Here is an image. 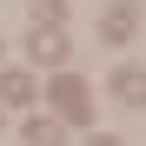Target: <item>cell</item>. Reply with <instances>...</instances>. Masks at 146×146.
I'll list each match as a JSON object with an SVG mask.
<instances>
[{"mask_svg":"<svg viewBox=\"0 0 146 146\" xmlns=\"http://www.w3.org/2000/svg\"><path fill=\"white\" fill-rule=\"evenodd\" d=\"M86 146H119V139H106V133H93V139H86Z\"/></svg>","mask_w":146,"mask_h":146,"instance_id":"cell-8","label":"cell"},{"mask_svg":"<svg viewBox=\"0 0 146 146\" xmlns=\"http://www.w3.org/2000/svg\"><path fill=\"white\" fill-rule=\"evenodd\" d=\"M27 53H33L40 66H60V60H66V33H60V27H33V33H27Z\"/></svg>","mask_w":146,"mask_h":146,"instance_id":"cell-2","label":"cell"},{"mask_svg":"<svg viewBox=\"0 0 146 146\" xmlns=\"http://www.w3.org/2000/svg\"><path fill=\"white\" fill-rule=\"evenodd\" d=\"M27 100H33V80L20 66H7V73H0V106H27Z\"/></svg>","mask_w":146,"mask_h":146,"instance_id":"cell-5","label":"cell"},{"mask_svg":"<svg viewBox=\"0 0 146 146\" xmlns=\"http://www.w3.org/2000/svg\"><path fill=\"white\" fill-rule=\"evenodd\" d=\"M33 13H40V27H53V20H60L66 7H60V0H33Z\"/></svg>","mask_w":146,"mask_h":146,"instance_id":"cell-7","label":"cell"},{"mask_svg":"<svg viewBox=\"0 0 146 146\" xmlns=\"http://www.w3.org/2000/svg\"><path fill=\"white\" fill-rule=\"evenodd\" d=\"M46 100L60 106V126H86V119H93V100H86V80H80V73H53Z\"/></svg>","mask_w":146,"mask_h":146,"instance_id":"cell-1","label":"cell"},{"mask_svg":"<svg viewBox=\"0 0 146 146\" xmlns=\"http://www.w3.org/2000/svg\"><path fill=\"white\" fill-rule=\"evenodd\" d=\"M113 93H119V106H146V73L139 66H119L113 73Z\"/></svg>","mask_w":146,"mask_h":146,"instance_id":"cell-3","label":"cell"},{"mask_svg":"<svg viewBox=\"0 0 146 146\" xmlns=\"http://www.w3.org/2000/svg\"><path fill=\"white\" fill-rule=\"evenodd\" d=\"M133 27H139V13L126 7V0H113L106 20H100V33H106V40H133Z\"/></svg>","mask_w":146,"mask_h":146,"instance_id":"cell-4","label":"cell"},{"mask_svg":"<svg viewBox=\"0 0 146 146\" xmlns=\"http://www.w3.org/2000/svg\"><path fill=\"white\" fill-rule=\"evenodd\" d=\"M60 139H66L60 119H33V126H27V146H60Z\"/></svg>","mask_w":146,"mask_h":146,"instance_id":"cell-6","label":"cell"}]
</instances>
